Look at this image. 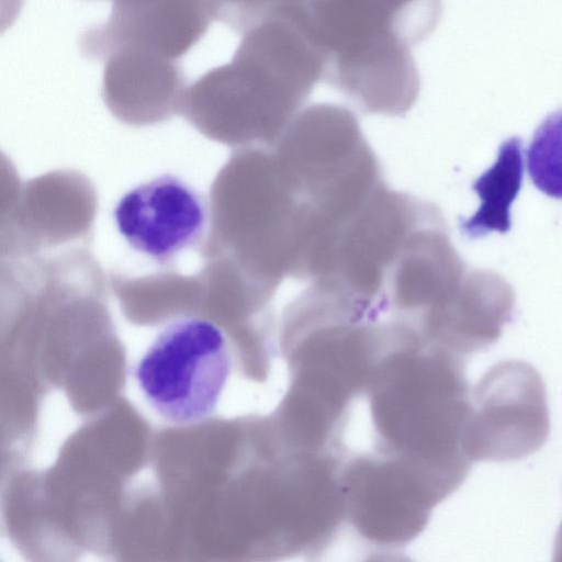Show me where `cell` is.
Here are the masks:
<instances>
[{
	"instance_id": "cell-9",
	"label": "cell",
	"mask_w": 562,
	"mask_h": 562,
	"mask_svg": "<svg viewBox=\"0 0 562 562\" xmlns=\"http://www.w3.org/2000/svg\"><path fill=\"white\" fill-rule=\"evenodd\" d=\"M553 560L562 562V522L559 527L557 538L554 541Z\"/></svg>"
},
{
	"instance_id": "cell-2",
	"label": "cell",
	"mask_w": 562,
	"mask_h": 562,
	"mask_svg": "<svg viewBox=\"0 0 562 562\" xmlns=\"http://www.w3.org/2000/svg\"><path fill=\"white\" fill-rule=\"evenodd\" d=\"M229 371L223 330L209 319L187 316L157 335L135 376L145 398L164 419L190 424L215 409Z\"/></svg>"
},
{
	"instance_id": "cell-1",
	"label": "cell",
	"mask_w": 562,
	"mask_h": 562,
	"mask_svg": "<svg viewBox=\"0 0 562 562\" xmlns=\"http://www.w3.org/2000/svg\"><path fill=\"white\" fill-rule=\"evenodd\" d=\"M227 64L191 87L193 102L222 112L274 145L323 80L322 50L294 21L267 18L243 33Z\"/></svg>"
},
{
	"instance_id": "cell-5",
	"label": "cell",
	"mask_w": 562,
	"mask_h": 562,
	"mask_svg": "<svg viewBox=\"0 0 562 562\" xmlns=\"http://www.w3.org/2000/svg\"><path fill=\"white\" fill-rule=\"evenodd\" d=\"M213 20L211 0H112L108 21L86 31L80 47L98 59L117 49H134L177 60L203 37Z\"/></svg>"
},
{
	"instance_id": "cell-4",
	"label": "cell",
	"mask_w": 562,
	"mask_h": 562,
	"mask_svg": "<svg viewBox=\"0 0 562 562\" xmlns=\"http://www.w3.org/2000/svg\"><path fill=\"white\" fill-rule=\"evenodd\" d=\"M112 216L117 233L133 250L167 263L200 240L209 209L202 194L184 179L161 173L126 190Z\"/></svg>"
},
{
	"instance_id": "cell-8",
	"label": "cell",
	"mask_w": 562,
	"mask_h": 562,
	"mask_svg": "<svg viewBox=\"0 0 562 562\" xmlns=\"http://www.w3.org/2000/svg\"><path fill=\"white\" fill-rule=\"evenodd\" d=\"M532 183L544 194L562 200V109L537 127L527 151Z\"/></svg>"
},
{
	"instance_id": "cell-3",
	"label": "cell",
	"mask_w": 562,
	"mask_h": 562,
	"mask_svg": "<svg viewBox=\"0 0 562 562\" xmlns=\"http://www.w3.org/2000/svg\"><path fill=\"white\" fill-rule=\"evenodd\" d=\"M550 432L543 380L520 360L496 363L482 376L465 423L463 446L477 461H517L538 451Z\"/></svg>"
},
{
	"instance_id": "cell-6",
	"label": "cell",
	"mask_w": 562,
	"mask_h": 562,
	"mask_svg": "<svg viewBox=\"0 0 562 562\" xmlns=\"http://www.w3.org/2000/svg\"><path fill=\"white\" fill-rule=\"evenodd\" d=\"M103 60V89L108 99L121 108L166 104L183 85V72L175 59L117 49Z\"/></svg>"
},
{
	"instance_id": "cell-7",
	"label": "cell",
	"mask_w": 562,
	"mask_h": 562,
	"mask_svg": "<svg viewBox=\"0 0 562 562\" xmlns=\"http://www.w3.org/2000/svg\"><path fill=\"white\" fill-rule=\"evenodd\" d=\"M524 177L522 144L514 136L498 148L494 165L482 173L472 189L481 201L477 211L460 222V231L469 238L510 229V207L518 195Z\"/></svg>"
}]
</instances>
